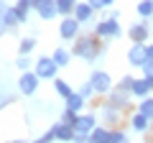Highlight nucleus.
<instances>
[{
  "label": "nucleus",
  "mask_w": 153,
  "mask_h": 143,
  "mask_svg": "<svg viewBox=\"0 0 153 143\" xmlns=\"http://www.w3.org/2000/svg\"><path fill=\"white\" fill-rule=\"evenodd\" d=\"M0 21L5 23L8 28H13V26H18V23H26V18L21 16V10H18L16 5H8V10L3 13V18H0Z\"/></svg>",
  "instance_id": "12"
},
{
  "label": "nucleus",
  "mask_w": 153,
  "mask_h": 143,
  "mask_svg": "<svg viewBox=\"0 0 153 143\" xmlns=\"http://www.w3.org/2000/svg\"><path fill=\"white\" fill-rule=\"evenodd\" d=\"M79 0H56V8H59V16H71Z\"/></svg>",
  "instance_id": "19"
},
{
  "label": "nucleus",
  "mask_w": 153,
  "mask_h": 143,
  "mask_svg": "<svg viewBox=\"0 0 153 143\" xmlns=\"http://www.w3.org/2000/svg\"><path fill=\"white\" fill-rule=\"evenodd\" d=\"M79 31H82V23L76 21L74 16H61V23H59L61 41H76L79 39Z\"/></svg>",
  "instance_id": "3"
},
{
  "label": "nucleus",
  "mask_w": 153,
  "mask_h": 143,
  "mask_svg": "<svg viewBox=\"0 0 153 143\" xmlns=\"http://www.w3.org/2000/svg\"><path fill=\"white\" fill-rule=\"evenodd\" d=\"M51 56H54V61H56V64H59V66H66V64H69V61H71V54H69V51H66V49H56V51H54V54H51Z\"/></svg>",
  "instance_id": "22"
},
{
  "label": "nucleus",
  "mask_w": 153,
  "mask_h": 143,
  "mask_svg": "<svg viewBox=\"0 0 153 143\" xmlns=\"http://www.w3.org/2000/svg\"><path fill=\"white\" fill-rule=\"evenodd\" d=\"M38 84H41V77H38L36 72H21V79H18V92L26 95V97H31V95H36Z\"/></svg>",
  "instance_id": "5"
},
{
  "label": "nucleus",
  "mask_w": 153,
  "mask_h": 143,
  "mask_svg": "<svg viewBox=\"0 0 153 143\" xmlns=\"http://www.w3.org/2000/svg\"><path fill=\"white\" fill-rule=\"evenodd\" d=\"M61 120L69 123V125H76V120H79V112L69 110V107H64V112H61Z\"/></svg>",
  "instance_id": "25"
},
{
  "label": "nucleus",
  "mask_w": 153,
  "mask_h": 143,
  "mask_svg": "<svg viewBox=\"0 0 153 143\" xmlns=\"http://www.w3.org/2000/svg\"><path fill=\"white\" fill-rule=\"evenodd\" d=\"M130 125H133V130H138V133H146L148 128H151V118H146L140 110H138L135 115L130 118Z\"/></svg>",
  "instance_id": "17"
},
{
  "label": "nucleus",
  "mask_w": 153,
  "mask_h": 143,
  "mask_svg": "<svg viewBox=\"0 0 153 143\" xmlns=\"http://www.w3.org/2000/svg\"><path fill=\"white\" fill-rule=\"evenodd\" d=\"M148 59L153 61V44H148Z\"/></svg>",
  "instance_id": "35"
},
{
  "label": "nucleus",
  "mask_w": 153,
  "mask_h": 143,
  "mask_svg": "<svg viewBox=\"0 0 153 143\" xmlns=\"http://www.w3.org/2000/svg\"><path fill=\"white\" fill-rule=\"evenodd\" d=\"M16 66H18L21 72H28V69H31V59H28L26 54H21V56L16 59Z\"/></svg>",
  "instance_id": "29"
},
{
  "label": "nucleus",
  "mask_w": 153,
  "mask_h": 143,
  "mask_svg": "<svg viewBox=\"0 0 153 143\" xmlns=\"http://www.w3.org/2000/svg\"><path fill=\"white\" fill-rule=\"evenodd\" d=\"M64 102H66V107H69V110H74V112H82V110H84V105H87V100H84L79 92H71L69 97L64 100Z\"/></svg>",
  "instance_id": "18"
},
{
  "label": "nucleus",
  "mask_w": 153,
  "mask_h": 143,
  "mask_svg": "<svg viewBox=\"0 0 153 143\" xmlns=\"http://www.w3.org/2000/svg\"><path fill=\"white\" fill-rule=\"evenodd\" d=\"M148 36H151V28H148L146 18H143V21H138V23H133V26L128 28V39H130L133 44H146Z\"/></svg>",
  "instance_id": "9"
},
{
  "label": "nucleus",
  "mask_w": 153,
  "mask_h": 143,
  "mask_svg": "<svg viewBox=\"0 0 153 143\" xmlns=\"http://www.w3.org/2000/svg\"><path fill=\"white\" fill-rule=\"evenodd\" d=\"M128 61H130V66H138L140 69L148 61V44H133L128 49Z\"/></svg>",
  "instance_id": "8"
},
{
  "label": "nucleus",
  "mask_w": 153,
  "mask_h": 143,
  "mask_svg": "<svg viewBox=\"0 0 153 143\" xmlns=\"http://www.w3.org/2000/svg\"><path fill=\"white\" fill-rule=\"evenodd\" d=\"M140 72H143V77H146V79H148V82H151V87H153V61H151V59H148V61H146V64H143V66H140Z\"/></svg>",
  "instance_id": "27"
},
{
  "label": "nucleus",
  "mask_w": 153,
  "mask_h": 143,
  "mask_svg": "<svg viewBox=\"0 0 153 143\" xmlns=\"http://www.w3.org/2000/svg\"><path fill=\"white\" fill-rule=\"evenodd\" d=\"M33 72H36L41 79H56V74H59V64L54 61V56H41V59L33 61Z\"/></svg>",
  "instance_id": "4"
},
{
  "label": "nucleus",
  "mask_w": 153,
  "mask_h": 143,
  "mask_svg": "<svg viewBox=\"0 0 153 143\" xmlns=\"http://www.w3.org/2000/svg\"><path fill=\"white\" fill-rule=\"evenodd\" d=\"M31 3H33V8H36V3H38V0H31Z\"/></svg>",
  "instance_id": "36"
},
{
  "label": "nucleus",
  "mask_w": 153,
  "mask_h": 143,
  "mask_svg": "<svg viewBox=\"0 0 153 143\" xmlns=\"http://www.w3.org/2000/svg\"><path fill=\"white\" fill-rule=\"evenodd\" d=\"M79 95H82L84 100H89V97H92V95H97V92H94V87H92V82H84L82 87H79Z\"/></svg>",
  "instance_id": "30"
},
{
  "label": "nucleus",
  "mask_w": 153,
  "mask_h": 143,
  "mask_svg": "<svg viewBox=\"0 0 153 143\" xmlns=\"http://www.w3.org/2000/svg\"><path fill=\"white\" fill-rule=\"evenodd\" d=\"M71 143H89V133H79V130H76V136H74Z\"/></svg>",
  "instance_id": "33"
},
{
  "label": "nucleus",
  "mask_w": 153,
  "mask_h": 143,
  "mask_svg": "<svg viewBox=\"0 0 153 143\" xmlns=\"http://www.w3.org/2000/svg\"><path fill=\"white\" fill-rule=\"evenodd\" d=\"M89 82H92V87H94L97 95H110V89H112V77H110L107 72H102V69H94L92 77H89Z\"/></svg>",
  "instance_id": "6"
},
{
  "label": "nucleus",
  "mask_w": 153,
  "mask_h": 143,
  "mask_svg": "<svg viewBox=\"0 0 153 143\" xmlns=\"http://www.w3.org/2000/svg\"><path fill=\"white\" fill-rule=\"evenodd\" d=\"M8 10V3H5V0H0V18H3V13H5Z\"/></svg>",
  "instance_id": "34"
},
{
  "label": "nucleus",
  "mask_w": 153,
  "mask_h": 143,
  "mask_svg": "<svg viewBox=\"0 0 153 143\" xmlns=\"http://www.w3.org/2000/svg\"><path fill=\"white\" fill-rule=\"evenodd\" d=\"M33 49H36V39H33V36L21 39V44H18V51H21V54H31Z\"/></svg>",
  "instance_id": "23"
},
{
  "label": "nucleus",
  "mask_w": 153,
  "mask_h": 143,
  "mask_svg": "<svg viewBox=\"0 0 153 143\" xmlns=\"http://www.w3.org/2000/svg\"><path fill=\"white\" fill-rule=\"evenodd\" d=\"M112 143H130V141H128V136L123 130H112Z\"/></svg>",
  "instance_id": "32"
},
{
  "label": "nucleus",
  "mask_w": 153,
  "mask_h": 143,
  "mask_svg": "<svg viewBox=\"0 0 153 143\" xmlns=\"http://www.w3.org/2000/svg\"><path fill=\"white\" fill-rule=\"evenodd\" d=\"M89 3H92V8L94 10H102V8H110L115 3V0H89Z\"/></svg>",
  "instance_id": "31"
},
{
  "label": "nucleus",
  "mask_w": 153,
  "mask_h": 143,
  "mask_svg": "<svg viewBox=\"0 0 153 143\" xmlns=\"http://www.w3.org/2000/svg\"><path fill=\"white\" fill-rule=\"evenodd\" d=\"M54 141H56V133H54V128H49L44 136H38L33 143H54Z\"/></svg>",
  "instance_id": "28"
},
{
  "label": "nucleus",
  "mask_w": 153,
  "mask_h": 143,
  "mask_svg": "<svg viewBox=\"0 0 153 143\" xmlns=\"http://www.w3.org/2000/svg\"><path fill=\"white\" fill-rule=\"evenodd\" d=\"M151 89H153V87H151V82H148L146 77H140V79L135 77V82H133V89H130V95H133V97H140V100H143V97H148V92H151Z\"/></svg>",
  "instance_id": "14"
},
{
  "label": "nucleus",
  "mask_w": 153,
  "mask_h": 143,
  "mask_svg": "<svg viewBox=\"0 0 153 143\" xmlns=\"http://www.w3.org/2000/svg\"><path fill=\"white\" fill-rule=\"evenodd\" d=\"M117 13H112L110 18H105V21H100L97 26H94V36H100V39H117L123 33L120 28V21H117Z\"/></svg>",
  "instance_id": "2"
},
{
  "label": "nucleus",
  "mask_w": 153,
  "mask_h": 143,
  "mask_svg": "<svg viewBox=\"0 0 153 143\" xmlns=\"http://www.w3.org/2000/svg\"><path fill=\"white\" fill-rule=\"evenodd\" d=\"M128 95H130V92H123L120 87H115V89H110V100H107V102H112L115 107H120V110H123V107H128Z\"/></svg>",
  "instance_id": "16"
},
{
  "label": "nucleus",
  "mask_w": 153,
  "mask_h": 143,
  "mask_svg": "<svg viewBox=\"0 0 153 143\" xmlns=\"http://www.w3.org/2000/svg\"><path fill=\"white\" fill-rule=\"evenodd\" d=\"M71 16H74L79 23H89V21H92V16H94V8H92V3H89V0H79Z\"/></svg>",
  "instance_id": "10"
},
{
  "label": "nucleus",
  "mask_w": 153,
  "mask_h": 143,
  "mask_svg": "<svg viewBox=\"0 0 153 143\" xmlns=\"http://www.w3.org/2000/svg\"><path fill=\"white\" fill-rule=\"evenodd\" d=\"M100 112H102V120L105 123H112V125H115V123H120V107H115V105L112 102H105L102 105V107H100Z\"/></svg>",
  "instance_id": "13"
},
{
  "label": "nucleus",
  "mask_w": 153,
  "mask_h": 143,
  "mask_svg": "<svg viewBox=\"0 0 153 143\" xmlns=\"http://www.w3.org/2000/svg\"><path fill=\"white\" fill-rule=\"evenodd\" d=\"M54 89H56V95H61V100H66L71 95V87L64 82V79H54Z\"/></svg>",
  "instance_id": "24"
},
{
  "label": "nucleus",
  "mask_w": 153,
  "mask_h": 143,
  "mask_svg": "<svg viewBox=\"0 0 153 143\" xmlns=\"http://www.w3.org/2000/svg\"><path fill=\"white\" fill-rule=\"evenodd\" d=\"M135 10L140 18H153V0H140L135 5Z\"/></svg>",
  "instance_id": "20"
},
{
  "label": "nucleus",
  "mask_w": 153,
  "mask_h": 143,
  "mask_svg": "<svg viewBox=\"0 0 153 143\" xmlns=\"http://www.w3.org/2000/svg\"><path fill=\"white\" fill-rule=\"evenodd\" d=\"M54 133H56V141L71 143V141H74V136H76V128L69 125V123H64V120H59V123L54 125Z\"/></svg>",
  "instance_id": "11"
},
{
  "label": "nucleus",
  "mask_w": 153,
  "mask_h": 143,
  "mask_svg": "<svg viewBox=\"0 0 153 143\" xmlns=\"http://www.w3.org/2000/svg\"><path fill=\"white\" fill-rule=\"evenodd\" d=\"M133 82H135V77H133V74H125V77L117 82V87H120L123 92H130V89H133Z\"/></svg>",
  "instance_id": "26"
},
{
  "label": "nucleus",
  "mask_w": 153,
  "mask_h": 143,
  "mask_svg": "<svg viewBox=\"0 0 153 143\" xmlns=\"http://www.w3.org/2000/svg\"><path fill=\"white\" fill-rule=\"evenodd\" d=\"M74 128L79 133H92L94 128H97V118H94V115H82V112H79V120H76Z\"/></svg>",
  "instance_id": "15"
},
{
  "label": "nucleus",
  "mask_w": 153,
  "mask_h": 143,
  "mask_svg": "<svg viewBox=\"0 0 153 143\" xmlns=\"http://www.w3.org/2000/svg\"><path fill=\"white\" fill-rule=\"evenodd\" d=\"M138 110H140L146 118H151V120H153V97H143L140 102H138Z\"/></svg>",
  "instance_id": "21"
},
{
  "label": "nucleus",
  "mask_w": 153,
  "mask_h": 143,
  "mask_svg": "<svg viewBox=\"0 0 153 143\" xmlns=\"http://www.w3.org/2000/svg\"><path fill=\"white\" fill-rule=\"evenodd\" d=\"M33 10H36V16L41 18V21H54V18H59V8H56V0H38Z\"/></svg>",
  "instance_id": "7"
},
{
  "label": "nucleus",
  "mask_w": 153,
  "mask_h": 143,
  "mask_svg": "<svg viewBox=\"0 0 153 143\" xmlns=\"http://www.w3.org/2000/svg\"><path fill=\"white\" fill-rule=\"evenodd\" d=\"M97 54H100L97 39H92V36H82V39L74 41V56H79V59H84V61H94Z\"/></svg>",
  "instance_id": "1"
}]
</instances>
